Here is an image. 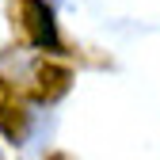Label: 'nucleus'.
<instances>
[{
    "mask_svg": "<svg viewBox=\"0 0 160 160\" xmlns=\"http://www.w3.org/2000/svg\"><path fill=\"white\" fill-rule=\"evenodd\" d=\"M0 160H4V156H0Z\"/></svg>",
    "mask_w": 160,
    "mask_h": 160,
    "instance_id": "nucleus-5",
    "label": "nucleus"
},
{
    "mask_svg": "<svg viewBox=\"0 0 160 160\" xmlns=\"http://www.w3.org/2000/svg\"><path fill=\"white\" fill-rule=\"evenodd\" d=\"M50 160H65V156H61V152H53V156H50Z\"/></svg>",
    "mask_w": 160,
    "mask_h": 160,
    "instance_id": "nucleus-4",
    "label": "nucleus"
},
{
    "mask_svg": "<svg viewBox=\"0 0 160 160\" xmlns=\"http://www.w3.org/2000/svg\"><path fill=\"white\" fill-rule=\"evenodd\" d=\"M72 84V72L57 61H38L34 65V76H31V95L38 103H57Z\"/></svg>",
    "mask_w": 160,
    "mask_h": 160,
    "instance_id": "nucleus-3",
    "label": "nucleus"
},
{
    "mask_svg": "<svg viewBox=\"0 0 160 160\" xmlns=\"http://www.w3.org/2000/svg\"><path fill=\"white\" fill-rule=\"evenodd\" d=\"M12 23L23 31V38L38 50H57V23L46 0H15L12 4Z\"/></svg>",
    "mask_w": 160,
    "mask_h": 160,
    "instance_id": "nucleus-1",
    "label": "nucleus"
},
{
    "mask_svg": "<svg viewBox=\"0 0 160 160\" xmlns=\"http://www.w3.org/2000/svg\"><path fill=\"white\" fill-rule=\"evenodd\" d=\"M27 122H31V114H27L23 92H19L8 76H0V133L19 145L27 137Z\"/></svg>",
    "mask_w": 160,
    "mask_h": 160,
    "instance_id": "nucleus-2",
    "label": "nucleus"
}]
</instances>
